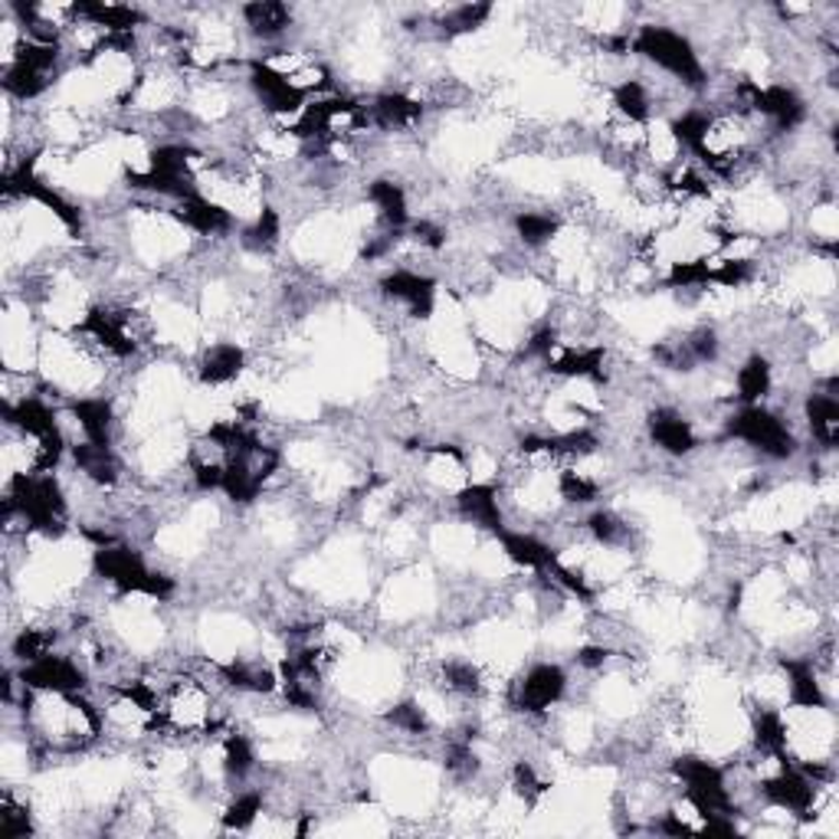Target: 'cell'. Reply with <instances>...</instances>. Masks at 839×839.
I'll return each instance as SVG.
<instances>
[{
	"instance_id": "6da1fadb",
	"label": "cell",
	"mask_w": 839,
	"mask_h": 839,
	"mask_svg": "<svg viewBox=\"0 0 839 839\" xmlns=\"http://www.w3.org/2000/svg\"><path fill=\"white\" fill-rule=\"evenodd\" d=\"M23 518L43 535L66 528V496L49 473H13L3 499V518Z\"/></svg>"
},
{
	"instance_id": "7a4b0ae2",
	"label": "cell",
	"mask_w": 839,
	"mask_h": 839,
	"mask_svg": "<svg viewBox=\"0 0 839 839\" xmlns=\"http://www.w3.org/2000/svg\"><path fill=\"white\" fill-rule=\"evenodd\" d=\"M95 578L112 584L118 594H144L151 601H167L174 597V581L161 571H151L138 551L128 545H102L92 555Z\"/></svg>"
},
{
	"instance_id": "3957f363",
	"label": "cell",
	"mask_w": 839,
	"mask_h": 839,
	"mask_svg": "<svg viewBox=\"0 0 839 839\" xmlns=\"http://www.w3.org/2000/svg\"><path fill=\"white\" fill-rule=\"evenodd\" d=\"M630 49L640 53L643 59H650L653 66L666 69L669 75H676L683 85H706V66L696 53V46L689 43V36L660 26V23H643L637 30V36L630 39Z\"/></svg>"
},
{
	"instance_id": "277c9868",
	"label": "cell",
	"mask_w": 839,
	"mask_h": 839,
	"mask_svg": "<svg viewBox=\"0 0 839 839\" xmlns=\"http://www.w3.org/2000/svg\"><path fill=\"white\" fill-rule=\"evenodd\" d=\"M729 436L748 443L751 450L771 456V459H791L797 453V440L788 430V423L771 413L761 404H748L742 407L732 420H729Z\"/></svg>"
},
{
	"instance_id": "5b68a950",
	"label": "cell",
	"mask_w": 839,
	"mask_h": 839,
	"mask_svg": "<svg viewBox=\"0 0 839 839\" xmlns=\"http://www.w3.org/2000/svg\"><path fill=\"white\" fill-rule=\"evenodd\" d=\"M673 774L686 788V801L696 807V814L712 817V814H732L735 811L725 774L712 761L686 755V758L673 761Z\"/></svg>"
},
{
	"instance_id": "8992f818",
	"label": "cell",
	"mask_w": 839,
	"mask_h": 839,
	"mask_svg": "<svg viewBox=\"0 0 839 839\" xmlns=\"http://www.w3.org/2000/svg\"><path fill=\"white\" fill-rule=\"evenodd\" d=\"M20 686L33 692H82L85 689V673L79 663L59 653H46L33 663H23L20 669Z\"/></svg>"
},
{
	"instance_id": "52a82bcc",
	"label": "cell",
	"mask_w": 839,
	"mask_h": 839,
	"mask_svg": "<svg viewBox=\"0 0 839 839\" xmlns=\"http://www.w3.org/2000/svg\"><path fill=\"white\" fill-rule=\"evenodd\" d=\"M568 689V673L558 663H538L525 673L515 689V709L525 715H545L551 706L561 702Z\"/></svg>"
},
{
	"instance_id": "ba28073f",
	"label": "cell",
	"mask_w": 839,
	"mask_h": 839,
	"mask_svg": "<svg viewBox=\"0 0 839 839\" xmlns=\"http://www.w3.org/2000/svg\"><path fill=\"white\" fill-rule=\"evenodd\" d=\"M249 85L259 95V102L272 112V115H299L305 108V95L292 85V79L276 69L269 59H256L249 62Z\"/></svg>"
},
{
	"instance_id": "9c48e42d",
	"label": "cell",
	"mask_w": 839,
	"mask_h": 839,
	"mask_svg": "<svg viewBox=\"0 0 839 839\" xmlns=\"http://www.w3.org/2000/svg\"><path fill=\"white\" fill-rule=\"evenodd\" d=\"M79 331L89 335L95 345H102L108 354H118V358H128L138 348L135 328H131V312H121V308H105V305L89 308Z\"/></svg>"
},
{
	"instance_id": "30bf717a",
	"label": "cell",
	"mask_w": 839,
	"mask_h": 839,
	"mask_svg": "<svg viewBox=\"0 0 839 839\" xmlns=\"http://www.w3.org/2000/svg\"><path fill=\"white\" fill-rule=\"evenodd\" d=\"M761 794L768 797V804H774L794 817H811V811L817 804V784L801 768H791V765H781V771L761 784Z\"/></svg>"
},
{
	"instance_id": "8fae6325",
	"label": "cell",
	"mask_w": 839,
	"mask_h": 839,
	"mask_svg": "<svg viewBox=\"0 0 839 839\" xmlns=\"http://www.w3.org/2000/svg\"><path fill=\"white\" fill-rule=\"evenodd\" d=\"M381 292L391 302H400L410 318H430L433 302H436V282L430 276L410 272V269H394L381 279Z\"/></svg>"
},
{
	"instance_id": "7c38bea8",
	"label": "cell",
	"mask_w": 839,
	"mask_h": 839,
	"mask_svg": "<svg viewBox=\"0 0 839 839\" xmlns=\"http://www.w3.org/2000/svg\"><path fill=\"white\" fill-rule=\"evenodd\" d=\"M174 217L184 226H190V230H197L203 236H223V233L233 230V213L223 203H217V200H210V197H203L197 190L174 203Z\"/></svg>"
},
{
	"instance_id": "4fadbf2b",
	"label": "cell",
	"mask_w": 839,
	"mask_h": 839,
	"mask_svg": "<svg viewBox=\"0 0 839 839\" xmlns=\"http://www.w3.org/2000/svg\"><path fill=\"white\" fill-rule=\"evenodd\" d=\"M456 505H459V515L492 535H502L505 532V518H502V505H499V492L496 486L489 482H476V486H466L459 496H456Z\"/></svg>"
},
{
	"instance_id": "5bb4252c",
	"label": "cell",
	"mask_w": 839,
	"mask_h": 839,
	"mask_svg": "<svg viewBox=\"0 0 839 839\" xmlns=\"http://www.w3.org/2000/svg\"><path fill=\"white\" fill-rule=\"evenodd\" d=\"M650 436L669 456H689L696 450V443H699L692 423L683 413L669 410V407H663V410H656L650 417Z\"/></svg>"
},
{
	"instance_id": "9a60e30c",
	"label": "cell",
	"mask_w": 839,
	"mask_h": 839,
	"mask_svg": "<svg viewBox=\"0 0 839 839\" xmlns=\"http://www.w3.org/2000/svg\"><path fill=\"white\" fill-rule=\"evenodd\" d=\"M368 118L387 131L394 128H413L420 118H423V102L413 98V95H404V92H384L374 98Z\"/></svg>"
},
{
	"instance_id": "2e32d148",
	"label": "cell",
	"mask_w": 839,
	"mask_h": 839,
	"mask_svg": "<svg viewBox=\"0 0 839 839\" xmlns=\"http://www.w3.org/2000/svg\"><path fill=\"white\" fill-rule=\"evenodd\" d=\"M243 368H246V351H243L240 345H233V341H220V345H213V348L203 351L197 374H200L203 384H213V387H217V384L236 381V377L243 374Z\"/></svg>"
},
{
	"instance_id": "e0dca14e",
	"label": "cell",
	"mask_w": 839,
	"mask_h": 839,
	"mask_svg": "<svg viewBox=\"0 0 839 839\" xmlns=\"http://www.w3.org/2000/svg\"><path fill=\"white\" fill-rule=\"evenodd\" d=\"M69 413L75 417L85 443H95V446H112V404L102 400V397H82V400H72L69 404Z\"/></svg>"
},
{
	"instance_id": "ac0fdd59",
	"label": "cell",
	"mask_w": 839,
	"mask_h": 839,
	"mask_svg": "<svg viewBox=\"0 0 839 839\" xmlns=\"http://www.w3.org/2000/svg\"><path fill=\"white\" fill-rule=\"evenodd\" d=\"M240 13H243V23L249 26V33L263 36V39H276L292 26V10L282 0H253V3H243Z\"/></svg>"
},
{
	"instance_id": "d6986e66",
	"label": "cell",
	"mask_w": 839,
	"mask_h": 839,
	"mask_svg": "<svg viewBox=\"0 0 839 839\" xmlns=\"http://www.w3.org/2000/svg\"><path fill=\"white\" fill-rule=\"evenodd\" d=\"M781 666H784V673H788V699H791V706H797V709H811V712H817V709H824V706H827L814 663H804V660H784Z\"/></svg>"
},
{
	"instance_id": "ffe728a7",
	"label": "cell",
	"mask_w": 839,
	"mask_h": 839,
	"mask_svg": "<svg viewBox=\"0 0 839 839\" xmlns=\"http://www.w3.org/2000/svg\"><path fill=\"white\" fill-rule=\"evenodd\" d=\"M72 463L95 486H115L118 482V459H115L112 446H95V443L82 440V443L72 446Z\"/></svg>"
},
{
	"instance_id": "44dd1931",
	"label": "cell",
	"mask_w": 839,
	"mask_h": 839,
	"mask_svg": "<svg viewBox=\"0 0 839 839\" xmlns=\"http://www.w3.org/2000/svg\"><path fill=\"white\" fill-rule=\"evenodd\" d=\"M499 541H502V551H505L515 564H522V568H528V571H541V574H545V571L558 561V555H555L541 538H535V535H525V532H502Z\"/></svg>"
},
{
	"instance_id": "7402d4cb",
	"label": "cell",
	"mask_w": 839,
	"mask_h": 839,
	"mask_svg": "<svg viewBox=\"0 0 839 839\" xmlns=\"http://www.w3.org/2000/svg\"><path fill=\"white\" fill-rule=\"evenodd\" d=\"M804 413H807V423H811V433L820 446L827 450H837L839 443V400L834 394H811L807 404H804Z\"/></svg>"
},
{
	"instance_id": "603a6c76",
	"label": "cell",
	"mask_w": 839,
	"mask_h": 839,
	"mask_svg": "<svg viewBox=\"0 0 839 839\" xmlns=\"http://www.w3.org/2000/svg\"><path fill=\"white\" fill-rule=\"evenodd\" d=\"M751 735H755V745L761 755H771L778 758L781 765H788V742H791V729L784 722L781 712L774 709H761L755 715V725H751Z\"/></svg>"
},
{
	"instance_id": "cb8c5ba5",
	"label": "cell",
	"mask_w": 839,
	"mask_h": 839,
	"mask_svg": "<svg viewBox=\"0 0 839 839\" xmlns=\"http://www.w3.org/2000/svg\"><path fill=\"white\" fill-rule=\"evenodd\" d=\"M548 371L561 377H604V348H564L548 358Z\"/></svg>"
},
{
	"instance_id": "d4e9b609",
	"label": "cell",
	"mask_w": 839,
	"mask_h": 839,
	"mask_svg": "<svg viewBox=\"0 0 839 839\" xmlns=\"http://www.w3.org/2000/svg\"><path fill=\"white\" fill-rule=\"evenodd\" d=\"M368 200L374 203L377 217H381L391 230H400V226L407 223V217H410V213H407V194H404V187H400L397 180H391V177L371 180Z\"/></svg>"
},
{
	"instance_id": "484cf974",
	"label": "cell",
	"mask_w": 839,
	"mask_h": 839,
	"mask_svg": "<svg viewBox=\"0 0 839 839\" xmlns=\"http://www.w3.org/2000/svg\"><path fill=\"white\" fill-rule=\"evenodd\" d=\"M771 384H774V377H771L768 358L755 354V358H748V361L738 368L735 387H738V400H742L745 407H748V404H761V400L771 394Z\"/></svg>"
},
{
	"instance_id": "4316f807",
	"label": "cell",
	"mask_w": 839,
	"mask_h": 839,
	"mask_svg": "<svg viewBox=\"0 0 839 839\" xmlns=\"http://www.w3.org/2000/svg\"><path fill=\"white\" fill-rule=\"evenodd\" d=\"M220 676H223L233 689H240V692H272V689L279 686L276 673L266 669V666H259V663H226V666L220 669Z\"/></svg>"
},
{
	"instance_id": "83f0119b",
	"label": "cell",
	"mask_w": 839,
	"mask_h": 839,
	"mask_svg": "<svg viewBox=\"0 0 839 839\" xmlns=\"http://www.w3.org/2000/svg\"><path fill=\"white\" fill-rule=\"evenodd\" d=\"M614 105L617 112L624 115V121L630 125H643L650 118V89L640 82V79H624L617 89H614Z\"/></svg>"
},
{
	"instance_id": "f1b7e54d",
	"label": "cell",
	"mask_w": 839,
	"mask_h": 839,
	"mask_svg": "<svg viewBox=\"0 0 839 839\" xmlns=\"http://www.w3.org/2000/svg\"><path fill=\"white\" fill-rule=\"evenodd\" d=\"M489 16H492V3H459L453 10H446L436 20V26L443 36H463V33H476Z\"/></svg>"
},
{
	"instance_id": "f546056e",
	"label": "cell",
	"mask_w": 839,
	"mask_h": 839,
	"mask_svg": "<svg viewBox=\"0 0 839 839\" xmlns=\"http://www.w3.org/2000/svg\"><path fill=\"white\" fill-rule=\"evenodd\" d=\"M253 768H256L253 742L243 732H226V738H223V771H226V778L243 781Z\"/></svg>"
},
{
	"instance_id": "4dcf8cb0",
	"label": "cell",
	"mask_w": 839,
	"mask_h": 839,
	"mask_svg": "<svg viewBox=\"0 0 839 839\" xmlns=\"http://www.w3.org/2000/svg\"><path fill=\"white\" fill-rule=\"evenodd\" d=\"M46 85H49V75L39 72V69L20 66V62H7V69H3V89H7V95H13V98H20V102L36 98Z\"/></svg>"
},
{
	"instance_id": "1f68e13d",
	"label": "cell",
	"mask_w": 839,
	"mask_h": 839,
	"mask_svg": "<svg viewBox=\"0 0 839 839\" xmlns=\"http://www.w3.org/2000/svg\"><path fill=\"white\" fill-rule=\"evenodd\" d=\"M709 121H712V115H706V112H683L676 121H673V141L676 144H683V148H689L692 154H699L702 151V144H706V135H709Z\"/></svg>"
},
{
	"instance_id": "d6a6232c",
	"label": "cell",
	"mask_w": 839,
	"mask_h": 839,
	"mask_svg": "<svg viewBox=\"0 0 839 839\" xmlns=\"http://www.w3.org/2000/svg\"><path fill=\"white\" fill-rule=\"evenodd\" d=\"M558 217H551V213H518L515 217V233H518V240L525 243V246H545V243H551L555 240V233H558Z\"/></svg>"
},
{
	"instance_id": "836d02e7",
	"label": "cell",
	"mask_w": 839,
	"mask_h": 839,
	"mask_svg": "<svg viewBox=\"0 0 839 839\" xmlns=\"http://www.w3.org/2000/svg\"><path fill=\"white\" fill-rule=\"evenodd\" d=\"M712 282V266L709 259H676L666 272L669 289H702Z\"/></svg>"
},
{
	"instance_id": "e575fe53",
	"label": "cell",
	"mask_w": 839,
	"mask_h": 839,
	"mask_svg": "<svg viewBox=\"0 0 839 839\" xmlns=\"http://www.w3.org/2000/svg\"><path fill=\"white\" fill-rule=\"evenodd\" d=\"M53 643H56V633L53 630H39V627H30V630H20L16 640H13V660L20 663H33L46 653H53Z\"/></svg>"
},
{
	"instance_id": "d590c367",
	"label": "cell",
	"mask_w": 839,
	"mask_h": 839,
	"mask_svg": "<svg viewBox=\"0 0 839 839\" xmlns=\"http://www.w3.org/2000/svg\"><path fill=\"white\" fill-rule=\"evenodd\" d=\"M443 686L456 696H479L482 692V676L473 663L463 660H450L443 666Z\"/></svg>"
},
{
	"instance_id": "8d00e7d4",
	"label": "cell",
	"mask_w": 839,
	"mask_h": 839,
	"mask_svg": "<svg viewBox=\"0 0 839 839\" xmlns=\"http://www.w3.org/2000/svg\"><path fill=\"white\" fill-rule=\"evenodd\" d=\"M259 814H263V797L249 791V794H240V797L223 811L220 820H223L226 830H236V834H240V830H249V827L259 820Z\"/></svg>"
},
{
	"instance_id": "74e56055",
	"label": "cell",
	"mask_w": 839,
	"mask_h": 839,
	"mask_svg": "<svg viewBox=\"0 0 839 839\" xmlns=\"http://www.w3.org/2000/svg\"><path fill=\"white\" fill-rule=\"evenodd\" d=\"M243 236H246V243L256 246V249H272V246L279 243V236H282V220H279V213H276L272 207H263V210L256 213V223L246 226Z\"/></svg>"
},
{
	"instance_id": "f35d334b",
	"label": "cell",
	"mask_w": 839,
	"mask_h": 839,
	"mask_svg": "<svg viewBox=\"0 0 839 839\" xmlns=\"http://www.w3.org/2000/svg\"><path fill=\"white\" fill-rule=\"evenodd\" d=\"M751 276H755V259H745V256H729L712 266V282L725 289H742L745 282H751Z\"/></svg>"
},
{
	"instance_id": "ab89813d",
	"label": "cell",
	"mask_w": 839,
	"mask_h": 839,
	"mask_svg": "<svg viewBox=\"0 0 839 839\" xmlns=\"http://www.w3.org/2000/svg\"><path fill=\"white\" fill-rule=\"evenodd\" d=\"M558 492H561V499H568V502H574V505H591V502H597V496H601V489H597V482H591L584 473H578V469H564L561 476H558Z\"/></svg>"
},
{
	"instance_id": "60d3db41",
	"label": "cell",
	"mask_w": 839,
	"mask_h": 839,
	"mask_svg": "<svg viewBox=\"0 0 839 839\" xmlns=\"http://www.w3.org/2000/svg\"><path fill=\"white\" fill-rule=\"evenodd\" d=\"M33 834L30 827V811L23 804L13 801V794H3L0 801V837L3 839H16Z\"/></svg>"
},
{
	"instance_id": "b9f144b4",
	"label": "cell",
	"mask_w": 839,
	"mask_h": 839,
	"mask_svg": "<svg viewBox=\"0 0 839 839\" xmlns=\"http://www.w3.org/2000/svg\"><path fill=\"white\" fill-rule=\"evenodd\" d=\"M679 348L686 354V364H709V361L719 358V335L712 328H699Z\"/></svg>"
},
{
	"instance_id": "7bdbcfd3",
	"label": "cell",
	"mask_w": 839,
	"mask_h": 839,
	"mask_svg": "<svg viewBox=\"0 0 839 839\" xmlns=\"http://www.w3.org/2000/svg\"><path fill=\"white\" fill-rule=\"evenodd\" d=\"M512 788H515V794H518L528 807H535V804L548 794V784L538 778V771H535L528 761H518V765H515V771H512Z\"/></svg>"
},
{
	"instance_id": "ee69618b",
	"label": "cell",
	"mask_w": 839,
	"mask_h": 839,
	"mask_svg": "<svg viewBox=\"0 0 839 839\" xmlns=\"http://www.w3.org/2000/svg\"><path fill=\"white\" fill-rule=\"evenodd\" d=\"M387 722H391L394 729L407 732V735H427V732H430V719H427V712H423L417 702H400V706H394V709L387 712Z\"/></svg>"
},
{
	"instance_id": "f6af8a7d",
	"label": "cell",
	"mask_w": 839,
	"mask_h": 839,
	"mask_svg": "<svg viewBox=\"0 0 839 839\" xmlns=\"http://www.w3.org/2000/svg\"><path fill=\"white\" fill-rule=\"evenodd\" d=\"M587 532L601 541V545H620L627 538V525L614 515V512H594L587 518Z\"/></svg>"
},
{
	"instance_id": "bcb514c9",
	"label": "cell",
	"mask_w": 839,
	"mask_h": 839,
	"mask_svg": "<svg viewBox=\"0 0 839 839\" xmlns=\"http://www.w3.org/2000/svg\"><path fill=\"white\" fill-rule=\"evenodd\" d=\"M446 768H450V774H456V778H463V781H469V778L479 774V758H476V751L469 748V742L450 745V751H446Z\"/></svg>"
},
{
	"instance_id": "7dc6e473",
	"label": "cell",
	"mask_w": 839,
	"mask_h": 839,
	"mask_svg": "<svg viewBox=\"0 0 839 839\" xmlns=\"http://www.w3.org/2000/svg\"><path fill=\"white\" fill-rule=\"evenodd\" d=\"M413 240L427 249H440L446 243V230L440 223H430V220H417L413 223Z\"/></svg>"
},
{
	"instance_id": "c3c4849f",
	"label": "cell",
	"mask_w": 839,
	"mask_h": 839,
	"mask_svg": "<svg viewBox=\"0 0 839 839\" xmlns=\"http://www.w3.org/2000/svg\"><path fill=\"white\" fill-rule=\"evenodd\" d=\"M555 348H558V331H555L551 325L538 328V331L532 335V341H528V354H538V358H545V361L555 354Z\"/></svg>"
},
{
	"instance_id": "681fc988",
	"label": "cell",
	"mask_w": 839,
	"mask_h": 839,
	"mask_svg": "<svg viewBox=\"0 0 839 839\" xmlns=\"http://www.w3.org/2000/svg\"><path fill=\"white\" fill-rule=\"evenodd\" d=\"M607 650L604 646H584L581 653H578V663L584 666V669H601L604 663H607Z\"/></svg>"
}]
</instances>
